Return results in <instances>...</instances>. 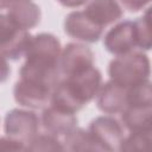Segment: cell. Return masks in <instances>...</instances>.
Masks as SVG:
<instances>
[{
	"label": "cell",
	"mask_w": 152,
	"mask_h": 152,
	"mask_svg": "<svg viewBox=\"0 0 152 152\" xmlns=\"http://www.w3.org/2000/svg\"><path fill=\"white\" fill-rule=\"evenodd\" d=\"M101 86V71L91 66L83 72L61 80L52 91L50 104L76 114L97 96Z\"/></svg>",
	"instance_id": "cell-1"
},
{
	"label": "cell",
	"mask_w": 152,
	"mask_h": 152,
	"mask_svg": "<svg viewBox=\"0 0 152 152\" xmlns=\"http://www.w3.org/2000/svg\"><path fill=\"white\" fill-rule=\"evenodd\" d=\"M109 80L121 87L129 88L151 75V63L148 57L140 51H131L113 58L108 65Z\"/></svg>",
	"instance_id": "cell-2"
},
{
	"label": "cell",
	"mask_w": 152,
	"mask_h": 152,
	"mask_svg": "<svg viewBox=\"0 0 152 152\" xmlns=\"http://www.w3.org/2000/svg\"><path fill=\"white\" fill-rule=\"evenodd\" d=\"M40 119L32 110L11 109L4 119V132L7 137L23 142L25 146L38 134Z\"/></svg>",
	"instance_id": "cell-3"
},
{
	"label": "cell",
	"mask_w": 152,
	"mask_h": 152,
	"mask_svg": "<svg viewBox=\"0 0 152 152\" xmlns=\"http://www.w3.org/2000/svg\"><path fill=\"white\" fill-rule=\"evenodd\" d=\"M0 38H1V55L2 58L18 61L21 56H25L32 36L28 30L20 28L13 25L5 13L0 15Z\"/></svg>",
	"instance_id": "cell-4"
},
{
	"label": "cell",
	"mask_w": 152,
	"mask_h": 152,
	"mask_svg": "<svg viewBox=\"0 0 152 152\" xmlns=\"http://www.w3.org/2000/svg\"><path fill=\"white\" fill-rule=\"evenodd\" d=\"M62 53L61 42L51 33H38L32 36L28 49L25 53V61L37 64L59 66Z\"/></svg>",
	"instance_id": "cell-5"
},
{
	"label": "cell",
	"mask_w": 152,
	"mask_h": 152,
	"mask_svg": "<svg viewBox=\"0 0 152 152\" xmlns=\"http://www.w3.org/2000/svg\"><path fill=\"white\" fill-rule=\"evenodd\" d=\"M52 91L53 89L44 83L20 77L14 84L13 96L15 102L23 107L42 109L51 101Z\"/></svg>",
	"instance_id": "cell-6"
},
{
	"label": "cell",
	"mask_w": 152,
	"mask_h": 152,
	"mask_svg": "<svg viewBox=\"0 0 152 152\" xmlns=\"http://www.w3.org/2000/svg\"><path fill=\"white\" fill-rule=\"evenodd\" d=\"M88 131L102 151H120L125 135L124 128L116 119L104 115L97 116L90 122Z\"/></svg>",
	"instance_id": "cell-7"
},
{
	"label": "cell",
	"mask_w": 152,
	"mask_h": 152,
	"mask_svg": "<svg viewBox=\"0 0 152 152\" xmlns=\"http://www.w3.org/2000/svg\"><path fill=\"white\" fill-rule=\"evenodd\" d=\"M91 66H94V53L87 45L69 43L62 50L59 70L64 77L77 75Z\"/></svg>",
	"instance_id": "cell-8"
},
{
	"label": "cell",
	"mask_w": 152,
	"mask_h": 152,
	"mask_svg": "<svg viewBox=\"0 0 152 152\" xmlns=\"http://www.w3.org/2000/svg\"><path fill=\"white\" fill-rule=\"evenodd\" d=\"M64 32L74 39L95 43L102 37L103 27L93 21L84 11H74L64 19Z\"/></svg>",
	"instance_id": "cell-9"
},
{
	"label": "cell",
	"mask_w": 152,
	"mask_h": 152,
	"mask_svg": "<svg viewBox=\"0 0 152 152\" xmlns=\"http://www.w3.org/2000/svg\"><path fill=\"white\" fill-rule=\"evenodd\" d=\"M104 49L115 56L131 52L135 46V27L134 21L124 20L114 25L103 38Z\"/></svg>",
	"instance_id": "cell-10"
},
{
	"label": "cell",
	"mask_w": 152,
	"mask_h": 152,
	"mask_svg": "<svg viewBox=\"0 0 152 152\" xmlns=\"http://www.w3.org/2000/svg\"><path fill=\"white\" fill-rule=\"evenodd\" d=\"M40 124L45 132L56 137H62L66 135L76 127L77 118L75 113L50 104L49 107H45L43 109Z\"/></svg>",
	"instance_id": "cell-11"
},
{
	"label": "cell",
	"mask_w": 152,
	"mask_h": 152,
	"mask_svg": "<svg viewBox=\"0 0 152 152\" xmlns=\"http://www.w3.org/2000/svg\"><path fill=\"white\" fill-rule=\"evenodd\" d=\"M97 108L106 114H119L127 108V88L109 80L101 86L96 96Z\"/></svg>",
	"instance_id": "cell-12"
},
{
	"label": "cell",
	"mask_w": 152,
	"mask_h": 152,
	"mask_svg": "<svg viewBox=\"0 0 152 152\" xmlns=\"http://www.w3.org/2000/svg\"><path fill=\"white\" fill-rule=\"evenodd\" d=\"M84 12L101 27L118 21L124 15L121 6L115 0H90Z\"/></svg>",
	"instance_id": "cell-13"
},
{
	"label": "cell",
	"mask_w": 152,
	"mask_h": 152,
	"mask_svg": "<svg viewBox=\"0 0 152 152\" xmlns=\"http://www.w3.org/2000/svg\"><path fill=\"white\" fill-rule=\"evenodd\" d=\"M7 19L15 26L30 30L37 26L40 21V8L32 1H20L11 5L5 13Z\"/></svg>",
	"instance_id": "cell-14"
},
{
	"label": "cell",
	"mask_w": 152,
	"mask_h": 152,
	"mask_svg": "<svg viewBox=\"0 0 152 152\" xmlns=\"http://www.w3.org/2000/svg\"><path fill=\"white\" fill-rule=\"evenodd\" d=\"M121 121L129 132L152 128V107H127L121 113Z\"/></svg>",
	"instance_id": "cell-15"
},
{
	"label": "cell",
	"mask_w": 152,
	"mask_h": 152,
	"mask_svg": "<svg viewBox=\"0 0 152 152\" xmlns=\"http://www.w3.org/2000/svg\"><path fill=\"white\" fill-rule=\"evenodd\" d=\"M63 145L68 151H102L89 131L77 127L64 135Z\"/></svg>",
	"instance_id": "cell-16"
},
{
	"label": "cell",
	"mask_w": 152,
	"mask_h": 152,
	"mask_svg": "<svg viewBox=\"0 0 152 152\" xmlns=\"http://www.w3.org/2000/svg\"><path fill=\"white\" fill-rule=\"evenodd\" d=\"M135 42L137 46L141 50L152 49V5L148 6L142 17L134 20Z\"/></svg>",
	"instance_id": "cell-17"
},
{
	"label": "cell",
	"mask_w": 152,
	"mask_h": 152,
	"mask_svg": "<svg viewBox=\"0 0 152 152\" xmlns=\"http://www.w3.org/2000/svg\"><path fill=\"white\" fill-rule=\"evenodd\" d=\"M120 151L125 152H152V128L129 132V135L124 139Z\"/></svg>",
	"instance_id": "cell-18"
},
{
	"label": "cell",
	"mask_w": 152,
	"mask_h": 152,
	"mask_svg": "<svg viewBox=\"0 0 152 152\" xmlns=\"http://www.w3.org/2000/svg\"><path fill=\"white\" fill-rule=\"evenodd\" d=\"M127 107H152V81L146 80L127 89Z\"/></svg>",
	"instance_id": "cell-19"
},
{
	"label": "cell",
	"mask_w": 152,
	"mask_h": 152,
	"mask_svg": "<svg viewBox=\"0 0 152 152\" xmlns=\"http://www.w3.org/2000/svg\"><path fill=\"white\" fill-rule=\"evenodd\" d=\"M26 151H64V145L58 137L50 133L37 134L26 146Z\"/></svg>",
	"instance_id": "cell-20"
},
{
	"label": "cell",
	"mask_w": 152,
	"mask_h": 152,
	"mask_svg": "<svg viewBox=\"0 0 152 152\" xmlns=\"http://www.w3.org/2000/svg\"><path fill=\"white\" fill-rule=\"evenodd\" d=\"M0 148L2 151H26V146L20 142V141H17L7 135L2 137L1 140H0Z\"/></svg>",
	"instance_id": "cell-21"
},
{
	"label": "cell",
	"mask_w": 152,
	"mask_h": 152,
	"mask_svg": "<svg viewBox=\"0 0 152 152\" xmlns=\"http://www.w3.org/2000/svg\"><path fill=\"white\" fill-rule=\"evenodd\" d=\"M62 6L69 8H76L88 2V0H57Z\"/></svg>",
	"instance_id": "cell-22"
},
{
	"label": "cell",
	"mask_w": 152,
	"mask_h": 152,
	"mask_svg": "<svg viewBox=\"0 0 152 152\" xmlns=\"http://www.w3.org/2000/svg\"><path fill=\"white\" fill-rule=\"evenodd\" d=\"M1 1V8H8L11 5L15 4V2H20V1H30V0H0Z\"/></svg>",
	"instance_id": "cell-23"
}]
</instances>
